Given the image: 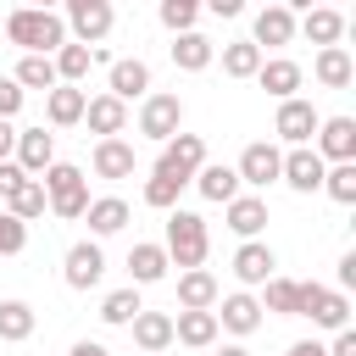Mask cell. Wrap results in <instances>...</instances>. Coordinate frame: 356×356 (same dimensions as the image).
<instances>
[{"instance_id":"obj_13","label":"cell","mask_w":356,"mask_h":356,"mask_svg":"<svg viewBox=\"0 0 356 356\" xmlns=\"http://www.w3.org/2000/svg\"><path fill=\"white\" fill-rule=\"evenodd\" d=\"M234 278H239L245 289H261L267 278H278V250H273L267 239H245V245L234 250Z\"/></svg>"},{"instance_id":"obj_19","label":"cell","mask_w":356,"mask_h":356,"mask_svg":"<svg viewBox=\"0 0 356 356\" xmlns=\"http://www.w3.org/2000/svg\"><path fill=\"white\" fill-rule=\"evenodd\" d=\"M83 217H89V239L100 245V239H111V234H122V228H128V217H134V206H128L122 195H95Z\"/></svg>"},{"instance_id":"obj_27","label":"cell","mask_w":356,"mask_h":356,"mask_svg":"<svg viewBox=\"0 0 356 356\" xmlns=\"http://www.w3.org/2000/svg\"><path fill=\"white\" fill-rule=\"evenodd\" d=\"M195 189H200V200H211V206H228V200L239 195V172H234L228 161H206V167L195 172Z\"/></svg>"},{"instance_id":"obj_4","label":"cell","mask_w":356,"mask_h":356,"mask_svg":"<svg viewBox=\"0 0 356 356\" xmlns=\"http://www.w3.org/2000/svg\"><path fill=\"white\" fill-rule=\"evenodd\" d=\"M200 167H206V139L200 134H172L156 156V178H172V184H195Z\"/></svg>"},{"instance_id":"obj_32","label":"cell","mask_w":356,"mask_h":356,"mask_svg":"<svg viewBox=\"0 0 356 356\" xmlns=\"http://www.w3.org/2000/svg\"><path fill=\"white\" fill-rule=\"evenodd\" d=\"M211 61H217V44L206 33H178L172 39V67L178 72H206Z\"/></svg>"},{"instance_id":"obj_29","label":"cell","mask_w":356,"mask_h":356,"mask_svg":"<svg viewBox=\"0 0 356 356\" xmlns=\"http://www.w3.org/2000/svg\"><path fill=\"white\" fill-rule=\"evenodd\" d=\"M217 334H222V328H217L211 312H178V317H172V339L189 345V350H211Z\"/></svg>"},{"instance_id":"obj_11","label":"cell","mask_w":356,"mask_h":356,"mask_svg":"<svg viewBox=\"0 0 356 356\" xmlns=\"http://www.w3.org/2000/svg\"><path fill=\"white\" fill-rule=\"evenodd\" d=\"M61 278H67V289H95L100 278H106V250L95 245V239H78V245H67V256H61Z\"/></svg>"},{"instance_id":"obj_1","label":"cell","mask_w":356,"mask_h":356,"mask_svg":"<svg viewBox=\"0 0 356 356\" xmlns=\"http://www.w3.org/2000/svg\"><path fill=\"white\" fill-rule=\"evenodd\" d=\"M6 39H11L22 56H56V50L67 44V22H61V11H50V6H17V11L6 17Z\"/></svg>"},{"instance_id":"obj_26","label":"cell","mask_w":356,"mask_h":356,"mask_svg":"<svg viewBox=\"0 0 356 356\" xmlns=\"http://www.w3.org/2000/svg\"><path fill=\"white\" fill-rule=\"evenodd\" d=\"M128 334H134L139 356H161V350L172 345V317H167V312H139V317L128 323Z\"/></svg>"},{"instance_id":"obj_14","label":"cell","mask_w":356,"mask_h":356,"mask_svg":"<svg viewBox=\"0 0 356 356\" xmlns=\"http://www.w3.org/2000/svg\"><path fill=\"white\" fill-rule=\"evenodd\" d=\"M323 156L312 150V145H300V150H284V167H278V184H289L295 195H317L323 189Z\"/></svg>"},{"instance_id":"obj_38","label":"cell","mask_w":356,"mask_h":356,"mask_svg":"<svg viewBox=\"0 0 356 356\" xmlns=\"http://www.w3.org/2000/svg\"><path fill=\"white\" fill-rule=\"evenodd\" d=\"M11 83H17L22 95H28V89H44V95H50V89H56V61H50V56H22L17 72H11Z\"/></svg>"},{"instance_id":"obj_7","label":"cell","mask_w":356,"mask_h":356,"mask_svg":"<svg viewBox=\"0 0 356 356\" xmlns=\"http://www.w3.org/2000/svg\"><path fill=\"white\" fill-rule=\"evenodd\" d=\"M278 167H284V150L273 145V139H256V145H245L239 150V161H234V172H239V189H267V184H278Z\"/></svg>"},{"instance_id":"obj_17","label":"cell","mask_w":356,"mask_h":356,"mask_svg":"<svg viewBox=\"0 0 356 356\" xmlns=\"http://www.w3.org/2000/svg\"><path fill=\"white\" fill-rule=\"evenodd\" d=\"M106 95L111 100H145L150 95V67L139 61V56H122V61H111V72H106Z\"/></svg>"},{"instance_id":"obj_2","label":"cell","mask_w":356,"mask_h":356,"mask_svg":"<svg viewBox=\"0 0 356 356\" xmlns=\"http://www.w3.org/2000/svg\"><path fill=\"white\" fill-rule=\"evenodd\" d=\"M161 250H167V261L178 267V273H195V267H206V250H211V228H206V217L200 211H167V239H161Z\"/></svg>"},{"instance_id":"obj_43","label":"cell","mask_w":356,"mask_h":356,"mask_svg":"<svg viewBox=\"0 0 356 356\" xmlns=\"http://www.w3.org/2000/svg\"><path fill=\"white\" fill-rule=\"evenodd\" d=\"M22 100H28V95H22L11 78H0V122H11V117L22 111Z\"/></svg>"},{"instance_id":"obj_50","label":"cell","mask_w":356,"mask_h":356,"mask_svg":"<svg viewBox=\"0 0 356 356\" xmlns=\"http://www.w3.org/2000/svg\"><path fill=\"white\" fill-rule=\"evenodd\" d=\"M211 17H239V0H206Z\"/></svg>"},{"instance_id":"obj_24","label":"cell","mask_w":356,"mask_h":356,"mask_svg":"<svg viewBox=\"0 0 356 356\" xmlns=\"http://www.w3.org/2000/svg\"><path fill=\"white\" fill-rule=\"evenodd\" d=\"M295 33H306L317 50H328V44H339V33H345V11H334V6H312L306 17H295Z\"/></svg>"},{"instance_id":"obj_44","label":"cell","mask_w":356,"mask_h":356,"mask_svg":"<svg viewBox=\"0 0 356 356\" xmlns=\"http://www.w3.org/2000/svg\"><path fill=\"white\" fill-rule=\"evenodd\" d=\"M334 289H339V295H350V289H356V250H345V256H339V284H334Z\"/></svg>"},{"instance_id":"obj_49","label":"cell","mask_w":356,"mask_h":356,"mask_svg":"<svg viewBox=\"0 0 356 356\" xmlns=\"http://www.w3.org/2000/svg\"><path fill=\"white\" fill-rule=\"evenodd\" d=\"M11 150H17V128L0 122V161H11Z\"/></svg>"},{"instance_id":"obj_25","label":"cell","mask_w":356,"mask_h":356,"mask_svg":"<svg viewBox=\"0 0 356 356\" xmlns=\"http://www.w3.org/2000/svg\"><path fill=\"white\" fill-rule=\"evenodd\" d=\"M83 122H89V134H100V139H117V134L128 128V106H122V100H111V95L100 89V95H89V106H83Z\"/></svg>"},{"instance_id":"obj_9","label":"cell","mask_w":356,"mask_h":356,"mask_svg":"<svg viewBox=\"0 0 356 356\" xmlns=\"http://www.w3.org/2000/svg\"><path fill=\"white\" fill-rule=\"evenodd\" d=\"M317 122H323V111L312 106V100H278V117H273V134L289 145V150H300V145H312L317 139Z\"/></svg>"},{"instance_id":"obj_5","label":"cell","mask_w":356,"mask_h":356,"mask_svg":"<svg viewBox=\"0 0 356 356\" xmlns=\"http://www.w3.org/2000/svg\"><path fill=\"white\" fill-rule=\"evenodd\" d=\"M61 22L72 28V44H89V50H100V39L111 33L117 11H111V0H67Z\"/></svg>"},{"instance_id":"obj_30","label":"cell","mask_w":356,"mask_h":356,"mask_svg":"<svg viewBox=\"0 0 356 356\" xmlns=\"http://www.w3.org/2000/svg\"><path fill=\"white\" fill-rule=\"evenodd\" d=\"M83 106H89V95L72 89V83H56V89L44 95V117H50V128H72V122H83Z\"/></svg>"},{"instance_id":"obj_35","label":"cell","mask_w":356,"mask_h":356,"mask_svg":"<svg viewBox=\"0 0 356 356\" xmlns=\"http://www.w3.org/2000/svg\"><path fill=\"white\" fill-rule=\"evenodd\" d=\"M6 217H17L22 228H28L33 217H44V184H39V178H22V184L6 195Z\"/></svg>"},{"instance_id":"obj_18","label":"cell","mask_w":356,"mask_h":356,"mask_svg":"<svg viewBox=\"0 0 356 356\" xmlns=\"http://www.w3.org/2000/svg\"><path fill=\"white\" fill-rule=\"evenodd\" d=\"M17 167L28 172V178H44V167H56V134H44V128H17Z\"/></svg>"},{"instance_id":"obj_6","label":"cell","mask_w":356,"mask_h":356,"mask_svg":"<svg viewBox=\"0 0 356 356\" xmlns=\"http://www.w3.org/2000/svg\"><path fill=\"white\" fill-rule=\"evenodd\" d=\"M139 134L156 139V145H167L172 134H184V100L167 95V89H150L139 100Z\"/></svg>"},{"instance_id":"obj_34","label":"cell","mask_w":356,"mask_h":356,"mask_svg":"<svg viewBox=\"0 0 356 356\" xmlns=\"http://www.w3.org/2000/svg\"><path fill=\"white\" fill-rule=\"evenodd\" d=\"M50 61H56V83H72V89H78V83L89 78V67H95V50H89V44H72V39H67V44H61V50H56Z\"/></svg>"},{"instance_id":"obj_31","label":"cell","mask_w":356,"mask_h":356,"mask_svg":"<svg viewBox=\"0 0 356 356\" xmlns=\"http://www.w3.org/2000/svg\"><path fill=\"white\" fill-rule=\"evenodd\" d=\"M300 300H306V278H267L261 284V312L300 317Z\"/></svg>"},{"instance_id":"obj_3","label":"cell","mask_w":356,"mask_h":356,"mask_svg":"<svg viewBox=\"0 0 356 356\" xmlns=\"http://www.w3.org/2000/svg\"><path fill=\"white\" fill-rule=\"evenodd\" d=\"M44 206L61 217V222H78L83 211H89V178H83V167H72V161H56V167H44Z\"/></svg>"},{"instance_id":"obj_42","label":"cell","mask_w":356,"mask_h":356,"mask_svg":"<svg viewBox=\"0 0 356 356\" xmlns=\"http://www.w3.org/2000/svg\"><path fill=\"white\" fill-rule=\"evenodd\" d=\"M22 245H28V228H22L17 217H6V211H0V256H17Z\"/></svg>"},{"instance_id":"obj_21","label":"cell","mask_w":356,"mask_h":356,"mask_svg":"<svg viewBox=\"0 0 356 356\" xmlns=\"http://www.w3.org/2000/svg\"><path fill=\"white\" fill-rule=\"evenodd\" d=\"M222 217H228V228H234L239 239H261V228H267V200L250 195V189H239V195L222 206Z\"/></svg>"},{"instance_id":"obj_48","label":"cell","mask_w":356,"mask_h":356,"mask_svg":"<svg viewBox=\"0 0 356 356\" xmlns=\"http://www.w3.org/2000/svg\"><path fill=\"white\" fill-rule=\"evenodd\" d=\"M67 356H111V350H106V345H100V339H78V345H72V350H67Z\"/></svg>"},{"instance_id":"obj_40","label":"cell","mask_w":356,"mask_h":356,"mask_svg":"<svg viewBox=\"0 0 356 356\" xmlns=\"http://www.w3.org/2000/svg\"><path fill=\"white\" fill-rule=\"evenodd\" d=\"M323 195H328L334 206H356V161L328 167V172H323Z\"/></svg>"},{"instance_id":"obj_12","label":"cell","mask_w":356,"mask_h":356,"mask_svg":"<svg viewBox=\"0 0 356 356\" xmlns=\"http://www.w3.org/2000/svg\"><path fill=\"white\" fill-rule=\"evenodd\" d=\"M211 317H217V328H228L234 339H250V334L261 328V300H256L250 289H234V295H217Z\"/></svg>"},{"instance_id":"obj_36","label":"cell","mask_w":356,"mask_h":356,"mask_svg":"<svg viewBox=\"0 0 356 356\" xmlns=\"http://www.w3.org/2000/svg\"><path fill=\"white\" fill-rule=\"evenodd\" d=\"M139 312H145V300H139L134 284H122V289H111V295L100 300V323H106V328H128Z\"/></svg>"},{"instance_id":"obj_20","label":"cell","mask_w":356,"mask_h":356,"mask_svg":"<svg viewBox=\"0 0 356 356\" xmlns=\"http://www.w3.org/2000/svg\"><path fill=\"white\" fill-rule=\"evenodd\" d=\"M89 167H95V178H106V184L134 178V145H128V139H95Z\"/></svg>"},{"instance_id":"obj_23","label":"cell","mask_w":356,"mask_h":356,"mask_svg":"<svg viewBox=\"0 0 356 356\" xmlns=\"http://www.w3.org/2000/svg\"><path fill=\"white\" fill-rule=\"evenodd\" d=\"M167 267H172V261H167V250H161L156 239H139V245L128 250V284H134V289L161 284V278H167Z\"/></svg>"},{"instance_id":"obj_10","label":"cell","mask_w":356,"mask_h":356,"mask_svg":"<svg viewBox=\"0 0 356 356\" xmlns=\"http://www.w3.org/2000/svg\"><path fill=\"white\" fill-rule=\"evenodd\" d=\"M312 150L323 156V167H345V161H356V117H323Z\"/></svg>"},{"instance_id":"obj_39","label":"cell","mask_w":356,"mask_h":356,"mask_svg":"<svg viewBox=\"0 0 356 356\" xmlns=\"http://www.w3.org/2000/svg\"><path fill=\"white\" fill-rule=\"evenodd\" d=\"M156 17H161V28H167L172 39H178V33H195V22H200V0H161Z\"/></svg>"},{"instance_id":"obj_33","label":"cell","mask_w":356,"mask_h":356,"mask_svg":"<svg viewBox=\"0 0 356 356\" xmlns=\"http://www.w3.org/2000/svg\"><path fill=\"white\" fill-rule=\"evenodd\" d=\"M33 328H39V312H33L28 300H0V339H6V345L33 339Z\"/></svg>"},{"instance_id":"obj_16","label":"cell","mask_w":356,"mask_h":356,"mask_svg":"<svg viewBox=\"0 0 356 356\" xmlns=\"http://www.w3.org/2000/svg\"><path fill=\"white\" fill-rule=\"evenodd\" d=\"M256 83H261L273 100H295V95H300V83H306V67H300L295 56H267V61H261V72H256Z\"/></svg>"},{"instance_id":"obj_46","label":"cell","mask_w":356,"mask_h":356,"mask_svg":"<svg viewBox=\"0 0 356 356\" xmlns=\"http://www.w3.org/2000/svg\"><path fill=\"white\" fill-rule=\"evenodd\" d=\"M328 356H356V328H339L334 334V345H323Z\"/></svg>"},{"instance_id":"obj_8","label":"cell","mask_w":356,"mask_h":356,"mask_svg":"<svg viewBox=\"0 0 356 356\" xmlns=\"http://www.w3.org/2000/svg\"><path fill=\"white\" fill-rule=\"evenodd\" d=\"M300 317H312L317 328L339 334V328H350V295H339L334 284H312V278H306V300H300Z\"/></svg>"},{"instance_id":"obj_47","label":"cell","mask_w":356,"mask_h":356,"mask_svg":"<svg viewBox=\"0 0 356 356\" xmlns=\"http://www.w3.org/2000/svg\"><path fill=\"white\" fill-rule=\"evenodd\" d=\"M284 356H328V350H323V339H295Z\"/></svg>"},{"instance_id":"obj_28","label":"cell","mask_w":356,"mask_h":356,"mask_svg":"<svg viewBox=\"0 0 356 356\" xmlns=\"http://www.w3.org/2000/svg\"><path fill=\"white\" fill-rule=\"evenodd\" d=\"M217 278L206 273V267H195V273H178V312H211L217 306Z\"/></svg>"},{"instance_id":"obj_41","label":"cell","mask_w":356,"mask_h":356,"mask_svg":"<svg viewBox=\"0 0 356 356\" xmlns=\"http://www.w3.org/2000/svg\"><path fill=\"white\" fill-rule=\"evenodd\" d=\"M178 195H184V184H172V178H156V172H150L139 200H145L150 211H178Z\"/></svg>"},{"instance_id":"obj_15","label":"cell","mask_w":356,"mask_h":356,"mask_svg":"<svg viewBox=\"0 0 356 356\" xmlns=\"http://www.w3.org/2000/svg\"><path fill=\"white\" fill-rule=\"evenodd\" d=\"M250 44L267 56V44H295V6H261L256 22H250Z\"/></svg>"},{"instance_id":"obj_45","label":"cell","mask_w":356,"mask_h":356,"mask_svg":"<svg viewBox=\"0 0 356 356\" xmlns=\"http://www.w3.org/2000/svg\"><path fill=\"white\" fill-rule=\"evenodd\" d=\"M22 178H28V172H22L17 161H0V200H6V195H11V189H17Z\"/></svg>"},{"instance_id":"obj_51","label":"cell","mask_w":356,"mask_h":356,"mask_svg":"<svg viewBox=\"0 0 356 356\" xmlns=\"http://www.w3.org/2000/svg\"><path fill=\"white\" fill-rule=\"evenodd\" d=\"M217 356H250V350H245V345H222Z\"/></svg>"},{"instance_id":"obj_22","label":"cell","mask_w":356,"mask_h":356,"mask_svg":"<svg viewBox=\"0 0 356 356\" xmlns=\"http://www.w3.org/2000/svg\"><path fill=\"white\" fill-rule=\"evenodd\" d=\"M312 78H317L323 89H350V83H356V61H350V50H345V44L317 50V56H312Z\"/></svg>"},{"instance_id":"obj_37","label":"cell","mask_w":356,"mask_h":356,"mask_svg":"<svg viewBox=\"0 0 356 356\" xmlns=\"http://www.w3.org/2000/svg\"><path fill=\"white\" fill-rule=\"evenodd\" d=\"M261 61H267V56H261L250 39L222 44V78H239V83H245V78H256V72H261Z\"/></svg>"}]
</instances>
